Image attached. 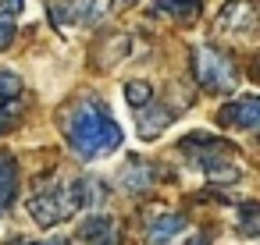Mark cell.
Masks as SVG:
<instances>
[{"instance_id": "1", "label": "cell", "mask_w": 260, "mask_h": 245, "mask_svg": "<svg viewBox=\"0 0 260 245\" xmlns=\"http://www.w3.org/2000/svg\"><path fill=\"white\" fill-rule=\"evenodd\" d=\"M64 139H68V146H72V153L79 160L96 164V160L114 156L125 146V125L114 117V110L104 100L89 96V100H82L79 107L68 110Z\"/></svg>"}, {"instance_id": "2", "label": "cell", "mask_w": 260, "mask_h": 245, "mask_svg": "<svg viewBox=\"0 0 260 245\" xmlns=\"http://www.w3.org/2000/svg\"><path fill=\"white\" fill-rule=\"evenodd\" d=\"M89 199L93 195H89V181L86 178H57L54 185L40 188L29 199V217L40 227H57L68 217H75L79 210H86Z\"/></svg>"}, {"instance_id": "3", "label": "cell", "mask_w": 260, "mask_h": 245, "mask_svg": "<svg viewBox=\"0 0 260 245\" xmlns=\"http://www.w3.org/2000/svg\"><path fill=\"white\" fill-rule=\"evenodd\" d=\"M182 153L189 156V164H192L207 181H239V178H242L239 156H235L221 139H214L210 132H192V135L182 142Z\"/></svg>"}, {"instance_id": "4", "label": "cell", "mask_w": 260, "mask_h": 245, "mask_svg": "<svg viewBox=\"0 0 260 245\" xmlns=\"http://www.w3.org/2000/svg\"><path fill=\"white\" fill-rule=\"evenodd\" d=\"M192 71H196V82H200L203 89H210V93H228V89H235V82H239L232 61H228L221 50L203 47V43L192 47Z\"/></svg>"}, {"instance_id": "5", "label": "cell", "mask_w": 260, "mask_h": 245, "mask_svg": "<svg viewBox=\"0 0 260 245\" xmlns=\"http://www.w3.org/2000/svg\"><path fill=\"white\" fill-rule=\"evenodd\" d=\"M221 121L232 125V128H242V132H256V125H260V100H256V96H239V100H232V103L221 110Z\"/></svg>"}, {"instance_id": "6", "label": "cell", "mask_w": 260, "mask_h": 245, "mask_svg": "<svg viewBox=\"0 0 260 245\" xmlns=\"http://www.w3.org/2000/svg\"><path fill=\"white\" fill-rule=\"evenodd\" d=\"M253 22H256V8L249 4V0H232V4H224V11L217 15V29L221 32H232V36L249 32Z\"/></svg>"}, {"instance_id": "7", "label": "cell", "mask_w": 260, "mask_h": 245, "mask_svg": "<svg viewBox=\"0 0 260 245\" xmlns=\"http://www.w3.org/2000/svg\"><path fill=\"white\" fill-rule=\"evenodd\" d=\"M182 231H185V220H182L178 213H157V217L146 224V241H150V245H171Z\"/></svg>"}, {"instance_id": "8", "label": "cell", "mask_w": 260, "mask_h": 245, "mask_svg": "<svg viewBox=\"0 0 260 245\" xmlns=\"http://www.w3.org/2000/svg\"><path fill=\"white\" fill-rule=\"evenodd\" d=\"M96 15V0H57L54 4V22L57 25H82Z\"/></svg>"}, {"instance_id": "9", "label": "cell", "mask_w": 260, "mask_h": 245, "mask_svg": "<svg viewBox=\"0 0 260 245\" xmlns=\"http://www.w3.org/2000/svg\"><path fill=\"white\" fill-rule=\"evenodd\" d=\"M118 224L111 217H86L82 224V241L86 245H118Z\"/></svg>"}, {"instance_id": "10", "label": "cell", "mask_w": 260, "mask_h": 245, "mask_svg": "<svg viewBox=\"0 0 260 245\" xmlns=\"http://www.w3.org/2000/svg\"><path fill=\"white\" fill-rule=\"evenodd\" d=\"M136 114H139V139H157V135L168 128V121H171V114L160 110L153 100L143 103V107H136Z\"/></svg>"}, {"instance_id": "11", "label": "cell", "mask_w": 260, "mask_h": 245, "mask_svg": "<svg viewBox=\"0 0 260 245\" xmlns=\"http://www.w3.org/2000/svg\"><path fill=\"white\" fill-rule=\"evenodd\" d=\"M18 195V167L11 153H0V213H4Z\"/></svg>"}, {"instance_id": "12", "label": "cell", "mask_w": 260, "mask_h": 245, "mask_svg": "<svg viewBox=\"0 0 260 245\" xmlns=\"http://www.w3.org/2000/svg\"><path fill=\"white\" fill-rule=\"evenodd\" d=\"M153 15H168L175 22H192L200 15V0H153Z\"/></svg>"}, {"instance_id": "13", "label": "cell", "mask_w": 260, "mask_h": 245, "mask_svg": "<svg viewBox=\"0 0 260 245\" xmlns=\"http://www.w3.org/2000/svg\"><path fill=\"white\" fill-rule=\"evenodd\" d=\"M153 100V89H150V82L146 78H128L125 82V103L136 110V107H143V103H150Z\"/></svg>"}, {"instance_id": "14", "label": "cell", "mask_w": 260, "mask_h": 245, "mask_svg": "<svg viewBox=\"0 0 260 245\" xmlns=\"http://www.w3.org/2000/svg\"><path fill=\"white\" fill-rule=\"evenodd\" d=\"M22 93V78L15 75V71H0V96H18Z\"/></svg>"}, {"instance_id": "15", "label": "cell", "mask_w": 260, "mask_h": 245, "mask_svg": "<svg viewBox=\"0 0 260 245\" xmlns=\"http://www.w3.org/2000/svg\"><path fill=\"white\" fill-rule=\"evenodd\" d=\"M15 32H18V25H15V18L4 11V15H0V50H8V47H11Z\"/></svg>"}, {"instance_id": "16", "label": "cell", "mask_w": 260, "mask_h": 245, "mask_svg": "<svg viewBox=\"0 0 260 245\" xmlns=\"http://www.w3.org/2000/svg\"><path fill=\"white\" fill-rule=\"evenodd\" d=\"M239 227H242L246 234H256V206H253V202L242 206V224H239Z\"/></svg>"}, {"instance_id": "17", "label": "cell", "mask_w": 260, "mask_h": 245, "mask_svg": "<svg viewBox=\"0 0 260 245\" xmlns=\"http://www.w3.org/2000/svg\"><path fill=\"white\" fill-rule=\"evenodd\" d=\"M15 125V107H0V135Z\"/></svg>"}, {"instance_id": "18", "label": "cell", "mask_w": 260, "mask_h": 245, "mask_svg": "<svg viewBox=\"0 0 260 245\" xmlns=\"http://www.w3.org/2000/svg\"><path fill=\"white\" fill-rule=\"evenodd\" d=\"M22 8H25V0H0V11H8V15H15Z\"/></svg>"}, {"instance_id": "19", "label": "cell", "mask_w": 260, "mask_h": 245, "mask_svg": "<svg viewBox=\"0 0 260 245\" xmlns=\"http://www.w3.org/2000/svg\"><path fill=\"white\" fill-rule=\"evenodd\" d=\"M132 4H139V0H111V8H132Z\"/></svg>"}, {"instance_id": "20", "label": "cell", "mask_w": 260, "mask_h": 245, "mask_svg": "<svg viewBox=\"0 0 260 245\" xmlns=\"http://www.w3.org/2000/svg\"><path fill=\"white\" fill-rule=\"evenodd\" d=\"M192 245H207V241H203V238H196V241H192Z\"/></svg>"}, {"instance_id": "21", "label": "cell", "mask_w": 260, "mask_h": 245, "mask_svg": "<svg viewBox=\"0 0 260 245\" xmlns=\"http://www.w3.org/2000/svg\"><path fill=\"white\" fill-rule=\"evenodd\" d=\"M50 245H64V241H50Z\"/></svg>"}]
</instances>
